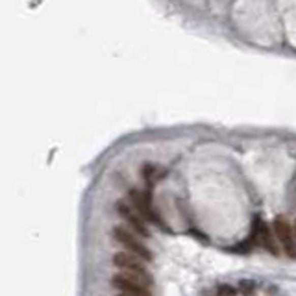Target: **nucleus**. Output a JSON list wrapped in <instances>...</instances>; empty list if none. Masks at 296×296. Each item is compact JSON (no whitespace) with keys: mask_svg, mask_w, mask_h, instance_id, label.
<instances>
[{"mask_svg":"<svg viewBox=\"0 0 296 296\" xmlns=\"http://www.w3.org/2000/svg\"><path fill=\"white\" fill-rule=\"evenodd\" d=\"M117 296H126V294H117Z\"/></svg>","mask_w":296,"mask_h":296,"instance_id":"1a4fd4ad","label":"nucleus"},{"mask_svg":"<svg viewBox=\"0 0 296 296\" xmlns=\"http://www.w3.org/2000/svg\"><path fill=\"white\" fill-rule=\"evenodd\" d=\"M274 233L280 241V245L283 246V252H285L289 257H294V252H296V245H294V230H292V224L285 217H276L274 219Z\"/></svg>","mask_w":296,"mask_h":296,"instance_id":"39448f33","label":"nucleus"},{"mask_svg":"<svg viewBox=\"0 0 296 296\" xmlns=\"http://www.w3.org/2000/svg\"><path fill=\"white\" fill-rule=\"evenodd\" d=\"M254 239L259 241V243H261L263 246H265L267 250H271L272 254H276V246H274V241H272L271 230H269V226H267L261 219H255Z\"/></svg>","mask_w":296,"mask_h":296,"instance_id":"0eeeda50","label":"nucleus"},{"mask_svg":"<svg viewBox=\"0 0 296 296\" xmlns=\"http://www.w3.org/2000/svg\"><path fill=\"white\" fill-rule=\"evenodd\" d=\"M217 296H237V291L231 285H219L217 287Z\"/></svg>","mask_w":296,"mask_h":296,"instance_id":"6e6552de","label":"nucleus"},{"mask_svg":"<svg viewBox=\"0 0 296 296\" xmlns=\"http://www.w3.org/2000/svg\"><path fill=\"white\" fill-rule=\"evenodd\" d=\"M128 196H130V202H132V208L135 210V213L141 217V219L144 220V222H152V224H156L159 228V230H167L169 231V228H167V224L163 222V219L159 217V213L156 211V208H154V202H152V193L150 191H137V189H130L128 191Z\"/></svg>","mask_w":296,"mask_h":296,"instance_id":"f257e3e1","label":"nucleus"},{"mask_svg":"<svg viewBox=\"0 0 296 296\" xmlns=\"http://www.w3.org/2000/svg\"><path fill=\"white\" fill-rule=\"evenodd\" d=\"M113 265L123 272V276H128V278H133V280L141 281L146 287L152 285V276L146 271L144 261H141L135 255L128 254V252H117V254L113 255Z\"/></svg>","mask_w":296,"mask_h":296,"instance_id":"f03ea898","label":"nucleus"},{"mask_svg":"<svg viewBox=\"0 0 296 296\" xmlns=\"http://www.w3.org/2000/svg\"><path fill=\"white\" fill-rule=\"evenodd\" d=\"M113 237L119 245H123L126 248L128 254L135 255L141 261H152V252L148 250L144 243L139 239L137 235H133L130 230H126L124 226H115L113 228Z\"/></svg>","mask_w":296,"mask_h":296,"instance_id":"7ed1b4c3","label":"nucleus"},{"mask_svg":"<svg viewBox=\"0 0 296 296\" xmlns=\"http://www.w3.org/2000/svg\"><path fill=\"white\" fill-rule=\"evenodd\" d=\"M111 285L117 289L121 294L126 296H152L150 292V287H146L141 281L133 280V278H128V276L117 274L111 278Z\"/></svg>","mask_w":296,"mask_h":296,"instance_id":"423d86ee","label":"nucleus"},{"mask_svg":"<svg viewBox=\"0 0 296 296\" xmlns=\"http://www.w3.org/2000/svg\"><path fill=\"white\" fill-rule=\"evenodd\" d=\"M115 211H117L119 217L130 226V230H132L133 235H137V237H148L146 222L135 213V210H133L132 205L123 202V200H119V202H115Z\"/></svg>","mask_w":296,"mask_h":296,"instance_id":"20e7f679","label":"nucleus"}]
</instances>
